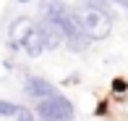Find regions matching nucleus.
Returning <instances> with one entry per match:
<instances>
[{
	"label": "nucleus",
	"mask_w": 128,
	"mask_h": 121,
	"mask_svg": "<svg viewBox=\"0 0 128 121\" xmlns=\"http://www.w3.org/2000/svg\"><path fill=\"white\" fill-rule=\"evenodd\" d=\"M78 16V26L84 29V34L92 39V42H100V39H107L112 34V24H115V16L104 13V11L94 8V5L84 3L81 8H76Z\"/></svg>",
	"instance_id": "nucleus-1"
},
{
	"label": "nucleus",
	"mask_w": 128,
	"mask_h": 121,
	"mask_svg": "<svg viewBox=\"0 0 128 121\" xmlns=\"http://www.w3.org/2000/svg\"><path fill=\"white\" fill-rule=\"evenodd\" d=\"M34 113L42 121H76V108L63 92H58L52 97H44V100H37Z\"/></svg>",
	"instance_id": "nucleus-2"
},
{
	"label": "nucleus",
	"mask_w": 128,
	"mask_h": 121,
	"mask_svg": "<svg viewBox=\"0 0 128 121\" xmlns=\"http://www.w3.org/2000/svg\"><path fill=\"white\" fill-rule=\"evenodd\" d=\"M37 26V21L32 19V16H13L8 24V48L13 50V53H21V45H24V39L29 37V32Z\"/></svg>",
	"instance_id": "nucleus-3"
},
{
	"label": "nucleus",
	"mask_w": 128,
	"mask_h": 121,
	"mask_svg": "<svg viewBox=\"0 0 128 121\" xmlns=\"http://www.w3.org/2000/svg\"><path fill=\"white\" fill-rule=\"evenodd\" d=\"M21 90H24V95L32 97V100H44V97H52V95L60 92L50 79L39 76V74H24V84H21Z\"/></svg>",
	"instance_id": "nucleus-4"
},
{
	"label": "nucleus",
	"mask_w": 128,
	"mask_h": 121,
	"mask_svg": "<svg viewBox=\"0 0 128 121\" xmlns=\"http://www.w3.org/2000/svg\"><path fill=\"white\" fill-rule=\"evenodd\" d=\"M21 53H24L26 58H39L42 53H47V48H44V39H42V32H39V26H34V29L29 32V37L24 39V45H21Z\"/></svg>",
	"instance_id": "nucleus-5"
},
{
	"label": "nucleus",
	"mask_w": 128,
	"mask_h": 121,
	"mask_svg": "<svg viewBox=\"0 0 128 121\" xmlns=\"http://www.w3.org/2000/svg\"><path fill=\"white\" fill-rule=\"evenodd\" d=\"M39 32H42V39H44V48L47 50H58V48H63V34L55 29L52 24H47V21H42L39 19Z\"/></svg>",
	"instance_id": "nucleus-6"
},
{
	"label": "nucleus",
	"mask_w": 128,
	"mask_h": 121,
	"mask_svg": "<svg viewBox=\"0 0 128 121\" xmlns=\"http://www.w3.org/2000/svg\"><path fill=\"white\" fill-rule=\"evenodd\" d=\"M18 111H21L18 103H13V100H3V97H0V118H13Z\"/></svg>",
	"instance_id": "nucleus-7"
},
{
	"label": "nucleus",
	"mask_w": 128,
	"mask_h": 121,
	"mask_svg": "<svg viewBox=\"0 0 128 121\" xmlns=\"http://www.w3.org/2000/svg\"><path fill=\"white\" fill-rule=\"evenodd\" d=\"M112 92H115L118 97L128 95V82H126L123 76H115V79H112Z\"/></svg>",
	"instance_id": "nucleus-8"
},
{
	"label": "nucleus",
	"mask_w": 128,
	"mask_h": 121,
	"mask_svg": "<svg viewBox=\"0 0 128 121\" xmlns=\"http://www.w3.org/2000/svg\"><path fill=\"white\" fill-rule=\"evenodd\" d=\"M13 121H39L37 118V113L32 111V108H26V105H21V111L13 116Z\"/></svg>",
	"instance_id": "nucleus-9"
},
{
	"label": "nucleus",
	"mask_w": 128,
	"mask_h": 121,
	"mask_svg": "<svg viewBox=\"0 0 128 121\" xmlns=\"http://www.w3.org/2000/svg\"><path fill=\"white\" fill-rule=\"evenodd\" d=\"M107 113H110V103H107V100H100V103H97L94 116H107Z\"/></svg>",
	"instance_id": "nucleus-10"
},
{
	"label": "nucleus",
	"mask_w": 128,
	"mask_h": 121,
	"mask_svg": "<svg viewBox=\"0 0 128 121\" xmlns=\"http://www.w3.org/2000/svg\"><path fill=\"white\" fill-rule=\"evenodd\" d=\"M110 5H118V8L128 11V0H110Z\"/></svg>",
	"instance_id": "nucleus-11"
},
{
	"label": "nucleus",
	"mask_w": 128,
	"mask_h": 121,
	"mask_svg": "<svg viewBox=\"0 0 128 121\" xmlns=\"http://www.w3.org/2000/svg\"><path fill=\"white\" fill-rule=\"evenodd\" d=\"M18 5H29V3H34V0H16Z\"/></svg>",
	"instance_id": "nucleus-12"
}]
</instances>
